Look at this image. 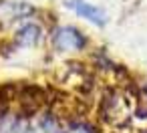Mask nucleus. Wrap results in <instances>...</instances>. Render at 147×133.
Segmentation results:
<instances>
[{"mask_svg":"<svg viewBox=\"0 0 147 133\" xmlns=\"http://www.w3.org/2000/svg\"><path fill=\"white\" fill-rule=\"evenodd\" d=\"M135 107H137V87L133 93H129V87L111 85L101 93L97 101V117L107 127L121 131L131 125Z\"/></svg>","mask_w":147,"mask_h":133,"instance_id":"nucleus-1","label":"nucleus"},{"mask_svg":"<svg viewBox=\"0 0 147 133\" xmlns=\"http://www.w3.org/2000/svg\"><path fill=\"white\" fill-rule=\"evenodd\" d=\"M51 47L53 51L61 55H73V53H85L91 45L89 36L75 24H55L49 30Z\"/></svg>","mask_w":147,"mask_h":133,"instance_id":"nucleus-2","label":"nucleus"},{"mask_svg":"<svg viewBox=\"0 0 147 133\" xmlns=\"http://www.w3.org/2000/svg\"><path fill=\"white\" fill-rule=\"evenodd\" d=\"M65 6H67L69 10H73L77 16L89 20L91 24H95V26H99V28L107 26V22H109L107 12H105L101 6L91 4V2H87V0H67Z\"/></svg>","mask_w":147,"mask_h":133,"instance_id":"nucleus-3","label":"nucleus"},{"mask_svg":"<svg viewBox=\"0 0 147 133\" xmlns=\"http://www.w3.org/2000/svg\"><path fill=\"white\" fill-rule=\"evenodd\" d=\"M45 38V28L34 22V20H28L24 24H20L14 32V45L20 47V49H32V47H38Z\"/></svg>","mask_w":147,"mask_h":133,"instance_id":"nucleus-4","label":"nucleus"},{"mask_svg":"<svg viewBox=\"0 0 147 133\" xmlns=\"http://www.w3.org/2000/svg\"><path fill=\"white\" fill-rule=\"evenodd\" d=\"M137 97H139V101L147 103V81H141V83H139V87H137Z\"/></svg>","mask_w":147,"mask_h":133,"instance_id":"nucleus-5","label":"nucleus"}]
</instances>
